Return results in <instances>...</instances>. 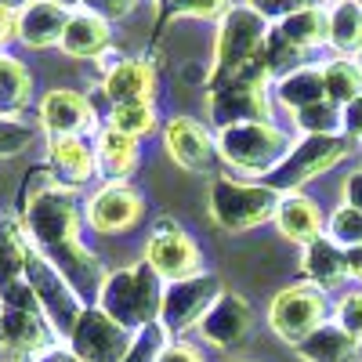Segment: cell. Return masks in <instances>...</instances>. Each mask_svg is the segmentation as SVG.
Listing matches in <instances>:
<instances>
[{
    "label": "cell",
    "mask_w": 362,
    "mask_h": 362,
    "mask_svg": "<svg viewBox=\"0 0 362 362\" xmlns=\"http://www.w3.org/2000/svg\"><path fill=\"white\" fill-rule=\"evenodd\" d=\"M163 279L160 272L148 264V261H138L131 268H116L105 276L102 290H98V300L95 305L116 319L119 326H127L131 334H138L141 326L148 322H160V308H163Z\"/></svg>",
    "instance_id": "6da1fadb"
},
{
    "label": "cell",
    "mask_w": 362,
    "mask_h": 362,
    "mask_svg": "<svg viewBox=\"0 0 362 362\" xmlns=\"http://www.w3.org/2000/svg\"><path fill=\"white\" fill-rule=\"evenodd\" d=\"M276 80L268 69V58L264 47L254 62H247L232 80L210 87L206 95V116L218 131L221 127H235V124H272V95H268V83Z\"/></svg>",
    "instance_id": "7a4b0ae2"
},
{
    "label": "cell",
    "mask_w": 362,
    "mask_h": 362,
    "mask_svg": "<svg viewBox=\"0 0 362 362\" xmlns=\"http://www.w3.org/2000/svg\"><path fill=\"white\" fill-rule=\"evenodd\" d=\"M18 221L29 235L33 250L54 254L80 239V206H76V189L69 185H51L47 192L18 203Z\"/></svg>",
    "instance_id": "3957f363"
},
{
    "label": "cell",
    "mask_w": 362,
    "mask_h": 362,
    "mask_svg": "<svg viewBox=\"0 0 362 362\" xmlns=\"http://www.w3.org/2000/svg\"><path fill=\"white\" fill-rule=\"evenodd\" d=\"M218 156L247 177H268L276 170L286 153L293 148L290 134L276 124H235V127H221L214 134Z\"/></svg>",
    "instance_id": "277c9868"
},
{
    "label": "cell",
    "mask_w": 362,
    "mask_h": 362,
    "mask_svg": "<svg viewBox=\"0 0 362 362\" xmlns=\"http://www.w3.org/2000/svg\"><path fill=\"white\" fill-rule=\"evenodd\" d=\"M279 192L268 185H250L228 174H214L210 177V196H206V210L214 218L218 228L225 232H247L264 225L268 218H276L279 210Z\"/></svg>",
    "instance_id": "5b68a950"
},
{
    "label": "cell",
    "mask_w": 362,
    "mask_h": 362,
    "mask_svg": "<svg viewBox=\"0 0 362 362\" xmlns=\"http://www.w3.org/2000/svg\"><path fill=\"white\" fill-rule=\"evenodd\" d=\"M272 33V25L247 4H232L225 18L218 22V37H214V62H210V87H218L232 80L247 62L261 54L264 40Z\"/></svg>",
    "instance_id": "8992f818"
},
{
    "label": "cell",
    "mask_w": 362,
    "mask_h": 362,
    "mask_svg": "<svg viewBox=\"0 0 362 362\" xmlns=\"http://www.w3.org/2000/svg\"><path fill=\"white\" fill-rule=\"evenodd\" d=\"M351 141L344 134H305L300 141H293V148L286 153V160L264 177L268 189H276L279 196L286 192H300L315 181L319 174H326L329 167H337L344 156H348Z\"/></svg>",
    "instance_id": "52a82bcc"
},
{
    "label": "cell",
    "mask_w": 362,
    "mask_h": 362,
    "mask_svg": "<svg viewBox=\"0 0 362 362\" xmlns=\"http://www.w3.org/2000/svg\"><path fill=\"white\" fill-rule=\"evenodd\" d=\"M25 283L33 286V297H37V308L40 315L47 319V326L54 329L58 341H69L76 319L83 315V300L80 293L66 283V276L58 272L44 254H29V264H25Z\"/></svg>",
    "instance_id": "ba28073f"
},
{
    "label": "cell",
    "mask_w": 362,
    "mask_h": 362,
    "mask_svg": "<svg viewBox=\"0 0 362 362\" xmlns=\"http://www.w3.org/2000/svg\"><path fill=\"white\" fill-rule=\"evenodd\" d=\"M326 312H329L326 293L312 283H300V286H286L276 293V300L268 308V322L276 329V337H283L286 344L297 348L308 334H315L322 326Z\"/></svg>",
    "instance_id": "9c48e42d"
},
{
    "label": "cell",
    "mask_w": 362,
    "mask_h": 362,
    "mask_svg": "<svg viewBox=\"0 0 362 362\" xmlns=\"http://www.w3.org/2000/svg\"><path fill=\"white\" fill-rule=\"evenodd\" d=\"M131 341H134L131 329L109 319L98 305H87L69 334V348L83 362H124V355L131 351Z\"/></svg>",
    "instance_id": "30bf717a"
},
{
    "label": "cell",
    "mask_w": 362,
    "mask_h": 362,
    "mask_svg": "<svg viewBox=\"0 0 362 362\" xmlns=\"http://www.w3.org/2000/svg\"><path fill=\"white\" fill-rule=\"evenodd\" d=\"M221 279L218 276H189L177 279L163 290V308H160V322L167 326V334H185V329L199 326L203 315L210 312V305L221 297Z\"/></svg>",
    "instance_id": "8fae6325"
},
{
    "label": "cell",
    "mask_w": 362,
    "mask_h": 362,
    "mask_svg": "<svg viewBox=\"0 0 362 362\" xmlns=\"http://www.w3.org/2000/svg\"><path fill=\"white\" fill-rule=\"evenodd\" d=\"M37 119L47 138H87L98 134V109L87 95L69 87H54L40 98L37 105Z\"/></svg>",
    "instance_id": "7c38bea8"
},
{
    "label": "cell",
    "mask_w": 362,
    "mask_h": 362,
    "mask_svg": "<svg viewBox=\"0 0 362 362\" xmlns=\"http://www.w3.org/2000/svg\"><path fill=\"white\" fill-rule=\"evenodd\" d=\"M141 214H145V199L134 185H127V181H105L83 206L87 228L98 232V235L127 232L141 221Z\"/></svg>",
    "instance_id": "4fadbf2b"
},
{
    "label": "cell",
    "mask_w": 362,
    "mask_h": 362,
    "mask_svg": "<svg viewBox=\"0 0 362 362\" xmlns=\"http://www.w3.org/2000/svg\"><path fill=\"white\" fill-rule=\"evenodd\" d=\"M145 261L160 272V279L167 283H177V279H189V276H199V264H203V254L192 239L181 232L170 218H163L156 225V232L148 235V247H145Z\"/></svg>",
    "instance_id": "5bb4252c"
},
{
    "label": "cell",
    "mask_w": 362,
    "mask_h": 362,
    "mask_svg": "<svg viewBox=\"0 0 362 362\" xmlns=\"http://www.w3.org/2000/svg\"><path fill=\"white\" fill-rule=\"evenodd\" d=\"M163 145L177 167H185L192 174H210L218 160V145L210 138V131L192 116H170L163 127Z\"/></svg>",
    "instance_id": "9a60e30c"
},
{
    "label": "cell",
    "mask_w": 362,
    "mask_h": 362,
    "mask_svg": "<svg viewBox=\"0 0 362 362\" xmlns=\"http://www.w3.org/2000/svg\"><path fill=\"white\" fill-rule=\"evenodd\" d=\"M54 344V329L37 308H4L0 312V351L8 358H33Z\"/></svg>",
    "instance_id": "2e32d148"
},
{
    "label": "cell",
    "mask_w": 362,
    "mask_h": 362,
    "mask_svg": "<svg viewBox=\"0 0 362 362\" xmlns=\"http://www.w3.org/2000/svg\"><path fill=\"white\" fill-rule=\"evenodd\" d=\"M73 11L76 8H66L58 0H22L18 4V44H25L29 51L58 47Z\"/></svg>",
    "instance_id": "e0dca14e"
},
{
    "label": "cell",
    "mask_w": 362,
    "mask_h": 362,
    "mask_svg": "<svg viewBox=\"0 0 362 362\" xmlns=\"http://www.w3.org/2000/svg\"><path fill=\"white\" fill-rule=\"evenodd\" d=\"M250 326H254V312H250V305H247V297L225 290L214 305H210V312L203 315L199 337H203L210 348H235L239 341H247Z\"/></svg>",
    "instance_id": "ac0fdd59"
},
{
    "label": "cell",
    "mask_w": 362,
    "mask_h": 362,
    "mask_svg": "<svg viewBox=\"0 0 362 362\" xmlns=\"http://www.w3.org/2000/svg\"><path fill=\"white\" fill-rule=\"evenodd\" d=\"M102 95L109 105L127 102H153L156 98V69L145 58H119V62L102 76Z\"/></svg>",
    "instance_id": "d6986e66"
},
{
    "label": "cell",
    "mask_w": 362,
    "mask_h": 362,
    "mask_svg": "<svg viewBox=\"0 0 362 362\" xmlns=\"http://www.w3.org/2000/svg\"><path fill=\"white\" fill-rule=\"evenodd\" d=\"M109 47H112V22L98 18L95 11H87V8H76L69 15V25L62 33L58 51L69 54V58H80V62H98Z\"/></svg>",
    "instance_id": "ffe728a7"
},
{
    "label": "cell",
    "mask_w": 362,
    "mask_h": 362,
    "mask_svg": "<svg viewBox=\"0 0 362 362\" xmlns=\"http://www.w3.org/2000/svg\"><path fill=\"white\" fill-rule=\"evenodd\" d=\"M40 254V250H37ZM58 272L66 276V283L80 293V300L87 305V300H98V290H102V283H105V268H102V261L90 254L80 239L76 243H69V247H62V250H54V254H44Z\"/></svg>",
    "instance_id": "44dd1931"
},
{
    "label": "cell",
    "mask_w": 362,
    "mask_h": 362,
    "mask_svg": "<svg viewBox=\"0 0 362 362\" xmlns=\"http://www.w3.org/2000/svg\"><path fill=\"white\" fill-rule=\"evenodd\" d=\"M47 167L58 174L62 185L80 189L83 181H90L98 170L95 145L87 138H47Z\"/></svg>",
    "instance_id": "7402d4cb"
},
{
    "label": "cell",
    "mask_w": 362,
    "mask_h": 362,
    "mask_svg": "<svg viewBox=\"0 0 362 362\" xmlns=\"http://www.w3.org/2000/svg\"><path fill=\"white\" fill-rule=\"evenodd\" d=\"M276 228L290 239V243L308 247L312 239L322 235V214H319V203L308 199L305 192H286L279 199L276 210Z\"/></svg>",
    "instance_id": "603a6c76"
},
{
    "label": "cell",
    "mask_w": 362,
    "mask_h": 362,
    "mask_svg": "<svg viewBox=\"0 0 362 362\" xmlns=\"http://www.w3.org/2000/svg\"><path fill=\"white\" fill-rule=\"evenodd\" d=\"M300 276H305L312 286H319V290L337 286L348 276V268H344V247H337L329 235L312 239V243L300 250Z\"/></svg>",
    "instance_id": "cb8c5ba5"
},
{
    "label": "cell",
    "mask_w": 362,
    "mask_h": 362,
    "mask_svg": "<svg viewBox=\"0 0 362 362\" xmlns=\"http://www.w3.org/2000/svg\"><path fill=\"white\" fill-rule=\"evenodd\" d=\"M95 160L109 181H127L138 167V138L119 134L116 127H102L95 134Z\"/></svg>",
    "instance_id": "d4e9b609"
},
{
    "label": "cell",
    "mask_w": 362,
    "mask_h": 362,
    "mask_svg": "<svg viewBox=\"0 0 362 362\" xmlns=\"http://www.w3.org/2000/svg\"><path fill=\"white\" fill-rule=\"evenodd\" d=\"M33 254V243L18 218H0V293L25 279V264Z\"/></svg>",
    "instance_id": "484cf974"
},
{
    "label": "cell",
    "mask_w": 362,
    "mask_h": 362,
    "mask_svg": "<svg viewBox=\"0 0 362 362\" xmlns=\"http://www.w3.org/2000/svg\"><path fill=\"white\" fill-rule=\"evenodd\" d=\"M326 98V80H322V66H300L286 76L276 80V102L293 116L300 109H308L315 102Z\"/></svg>",
    "instance_id": "4316f807"
},
{
    "label": "cell",
    "mask_w": 362,
    "mask_h": 362,
    "mask_svg": "<svg viewBox=\"0 0 362 362\" xmlns=\"http://www.w3.org/2000/svg\"><path fill=\"white\" fill-rule=\"evenodd\" d=\"M329 15V47L341 58L362 54V4L358 0H334L326 4Z\"/></svg>",
    "instance_id": "83f0119b"
},
{
    "label": "cell",
    "mask_w": 362,
    "mask_h": 362,
    "mask_svg": "<svg viewBox=\"0 0 362 362\" xmlns=\"http://www.w3.org/2000/svg\"><path fill=\"white\" fill-rule=\"evenodd\" d=\"M272 29H276L286 44H293L297 51H305V54L315 51V47H322V44H329V15H326V4L305 8V11L290 15L286 22L272 25Z\"/></svg>",
    "instance_id": "f1b7e54d"
},
{
    "label": "cell",
    "mask_w": 362,
    "mask_h": 362,
    "mask_svg": "<svg viewBox=\"0 0 362 362\" xmlns=\"http://www.w3.org/2000/svg\"><path fill=\"white\" fill-rule=\"evenodd\" d=\"M355 341L344 334V329L334 322V326H319L315 334H308L305 341L297 344V355L305 362H351L355 358Z\"/></svg>",
    "instance_id": "f546056e"
},
{
    "label": "cell",
    "mask_w": 362,
    "mask_h": 362,
    "mask_svg": "<svg viewBox=\"0 0 362 362\" xmlns=\"http://www.w3.org/2000/svg\"><path fill=\"white\" fill-rule=\"evenodd\" d=\"M33 98V76L15 54H0V116H22Z\"/></svg>",
    "instance_id": "4dcf8cb0"
},
{
    "label": "cell",
    "mask_w": 362,
    "mask_h": 362,
    "mask_svg": "<svg viewBox=\"0 0 362 362\" xmlns=\"http://www.w3.org/2000/svg\"><path fill=\"white\" fill-rule=\"evenodd\" d=\"M322 80H326V98L334 105H348L362 95V69L355 58H329V62H322Z\"/></svg>",
    "instance_id": "1f68e13d"
},
{
    "label": "cell",
    "mask_w": 362,
    "mask_h": 362,
    "mask_svg": "<svg viewBox=\"0 0 362 362\" xmlns=\"http://www.w3.org/2000/svg\"><path fill=\"white\" fill-rule=\"evenodd\" d=\"M105 127H116L119 134L145 138L156 131V105L153 102H127V105H112Z\"/></svg>",
    "instance_id": "d6a6232c"
},
{
    "label": "cell",
    "mask_w": 362,
    "mask_h": 362,
    "mask_svg": "<svg viewBox=\"0 0 362 362\" xmlns=\"http://www.w3.org/2000/svg\"><path fill=\"white\" fill-rule=\"evenodd\" d=\"M293 124L297 131H305V134H341L344 131V109L334 105L329 98L308 105V109H300L293 112Z\"/></svg>",
    "instance_id": "836d02e7"
},
{
    "label": "cell",
    "mask_w": 362,
    "mask_h": 362,
    "mask_svg": "<svg viewBox=\"0 0 362 362\" xmlns=\"http://www.w3.org/2000/svg\"><path fill=\"white\" fill-rule=\"evenodd\" d=\"M170 344V334H167V326L163 322H148L141 326L134 341H131V351L124 355V362H160L163 348Z\"/></svg>",
    "instance_id": "e575fe53"
},
{
    "label": "cell",
    "mask_w": 362,
    "mask_h": 362,
    "mask_svg": "<svg viewBox=\"0 0 362 362\" xmlns=\"http://www.w3.org/2000/svg\"><path fill=\"white\" fill-rule=\"evenodd\" d=\"M326 235L329 239H334V243L337 247H358L362 243V214H358V210L355 206H337L334 210V214H329V221H326Z\"/></svg>",
    "instance_id": "d590c367"
},
{
    "label": "cell",
    "mask_w": 362,
    "mask_h": 362,
    "mask_svg": "<svg viewBox=\"0 0 362 362\" xmlns=\"http://www.w3.org/2000/svg\"><path fill=\"white\" fill-rule=\"evenodd\" d=\"M37 141V127H29L22 116H0V160L25 153Z\"/></svg>",
    "instance_id": "8d00e7d4"
},
{
    "label": "cell",
    "mask_w": 362,
    "mask_h": 362,
    "mask_svg": "<svg viewBox=\"0 0 362 362\" xmlns=\"http://www.w3.org/2000/svg\"><path fill=\"white\" fill-rule=\"evenodd\" d=\"M232 0H170L163 8L167 18H196V22H221Z\"/></svg>",
    "instance_id": "74e56055"
},
{
    "label": "cell",
    "mask_w": 362,
    "mask_h": 362,
    "mask_svg": "<svg viewBox=\"0 0 362 362\" xmlns=\"http://www.w3.org/2000/svg\"><path fill=\"white\" fill-rule=\"evenodd\" d=\"M315 4H322V0H247V8H254L268 25H279L290 15L305 11V8H315Z\"/></svg>",
    "instance_id": "f35d334b"
},
{
    "label": "cell",
    "mask_w": 362,
    "mask_h": 362,
    "mask_svg": "<svg viewBox=\"0 0 362 362\" xmlns=\"http://www.w3.org/2000/svg\"><path fill=\"white\" fill-rule=\"evenodd\" d=\"M337 326L355 344H362V293H348L337 305Z\"/></svg>",
    "instance_id": "ab89813d"
},
{
    "label": "cell",
    "mask_w": 362,
    "mask_h": 362,
    "mask_svg": "<svg viewBox=\"0 0 362 362\" xmlns=\"http://www.w3.org/2000/svg\"><path fill=\"white\" fill-rule=\"evenodd\" d=\"M138 4H141V0H80V8L95 11V15H98V18H105V22L131 18Z\"/></svg>",
    "instance_id": "60d3db41"
},
{
    "label": "cell",
    "mask_w": 362,
    "mask_h": 362,
    "mask_svg": "<svg viewBox=\"0 0 362 362\" xmlns=\"http://www.w3.org/2000/svg\"><path fill=\"white\" fill-rule=\"evenodd\" d=\"M11 40H18V4L0 0V51H4Z\"/></svg>",
    "instance_id": "b9f144b4"
},
{
    "label": "cell",
    "mask_w": 362,
    "mask_h": 362,
    "mask_svg": "<svg viewBox=\"0 0 362 362\" xmlns=\"http://www.w3.org/2000/svg\"><path fill=\"white\" fill-rule=\"evenodd\" d=\"M160 362H203V355H199V348L189 344V341H170V344L163 348Z\"/></svg>",
    "instance_id": "7bdbcfd3"
},
{
    "label": "cell",
    "mask_w": 362,
    "mask_h": 362,
    "mask_svg": "<svg viewBox=\"0 0 362 362\" xmlns=\"http://www.w3.org/2000/svg\"><path fill=\"white\" fill-rule=\"evenodd\" d=\"M344 138L348 141H362V95L344 105Z\"/></svg>",
    "instance_id": "ee69618b"
},
{
    "label": "cell",
    "mask_w": 362,
    "mask_h": 362,
    "mask_svg": "<svg viewBox=\"0 0 362 362\" xmlns=\"http://www.w3.org/2000/svg\"><path fill=\"white\" fill-rule=\"evenodd\" d=\"M29 362H83V358H80L69 344H51V348H44L40 355H33Z\"/></svg>",
    "instance_id": "f6af8a7d"
},
{
    "label": "cell",
    "mask_w": 362,
    "mask_h": 362,
    "mask_svg": "<svg viewBox=\"0 0 362 362\" xmlns=\"http://www.w3.org/2000/svg\"><path fill=\"white\" fill-rule=\"evenodd\" d=\"M344 203L355 206L358 214H362V170H355V174L344 177Z\"/></svg>",
    "instance_id": "bcb514c9"
},
{
    "label": "cell",
    "mask_w": 362,
    "mask_h": 362,
    "mask_svg": "<svg viewBox=\"0 0 362 362\" xmlns=\"http://www.w3.org/2000/svg\"><path fill=\"white\" fill-rule=\"evenodd\" d=\"M344 268H348V276H351V279L362 283V243L344 250Z\"/></svg>",
    "instance_id": "7dc6e473"
},
{
    "label": "cell",
    "mask_w": 362,
    "mask_h": 362,
    "mask_svg": "<svg viewBox=\"0 0 362 362\" xmlns=\"http://www.w3.org/2000/svg\"><path fill=\"white\" fill-rule=\"evenodd\" d=\"M58 4H66V8H80V0H58Z\"/></svg>",
    "instance_id": "c3c4849f"
},
{
    "label": "cell",
    "mask_w": 362,
    "mask_h": 362,
    "mask_svg": "<svg viewBox=\"0 0 362 362\" xmlns=\"http://www.w3.org/2000/svg\"><path fill=\"white\" fill-rule=\"evenodd\" d=\"M153 4H156V8H167V4H170V0H153Z\"/></svg>",
    "instance_id": "681fc988"
},
{
    "label": "cell",
    "mask_w": 362,
    "mask_h": 362,
    "mask_svg": "<svg viewBox=\"0 0 362 362\" xmlns=\"http://www.w3.org/2000/svg\"><path fill=\"white\" fill-rule=\"evenodd\" d=\"M355 62H358V69H362V54H358V58H355Z\"/></svg>",
    "instance_id": "f907efd6"
},
{
    "label": "cell",
    "mask_w": 362,
    "mask_h": 362,
    "mask_svg": "<svg viewBox=\"0 0 362 362\" xmlns=\"http://www.w3.org/2000/svg\"><path fill=\"white\" fill-rule=\"evenodd\" d=\"M0 362H18V358H0Z\"/></svg>",
    "instance_id": "816d5d0a"
},
{
    "label": "cell",
    "mask_w": 362,
    "mask_h": 362,
    "mask_svg": "<svg viewBox=\"0 0 362 362\" xmlns=\"http://www.w3.org/2000/svg\"><path fill=\"white\" fill-rule=\"evenodd\" d=\"M322 4H334V0H322Z\"/></svg>",
    "instance_id": "f5cc1de1"
},
{
    "label": "cell",
    "mask_w": 362,
    "mask_h": 362,
    "mask_svg": "<svg viewBox=\"0 0 362 362\" xmlns=\"http://www.w3.org/2000/svg\"><path fill=\"white\" fill-rule=\"evenodd\" d=\"M0 312H4V308H0Z\"/></svg>",
    "instance_id": "db71d44e"
},
{
    "label": "cell",
    "mask_w": 362,
    "mask_h": 362,
    "mask_svg": "<svg viewBox=\"0 0 362 362\" xmlns=\"http://www.w3.org/2000/svg\"><path fill=\"white\" fill-rule=\"evenodd\" d=\"M358 4H362V0H358Z\"/></svg>",
    "instance_id": "11a10c76"
}]
</instances>
